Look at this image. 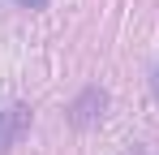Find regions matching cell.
Instances as JSON below:
<instances>
[{"instance_id":"obj_1","label":"cell","mask_w":159,"mask_h":155,"mask_svg":"<svg viewBox=\"0 0 159 155\" xmlns=\"http://www.w3.org/2000/svg\"><path fill=\"white\" fill-rule=\"evenodd\" d=\"M26 125H30V112L22 108V103L0 108V155H9L13 147H17V138L26 134Z\"/></svg>"},{"instance_id":"obj_2","label":"cell","mask_w":159,"mask_h":155,"mask_svg":"<svg viewBox=\"0 0 159 155\" xmlns=\"http://www.w3.org/2000/svg\"><path fill=\"white\" fill-rule=\"evenodd\" d=\"M17 4H22V9H43L48 0H17Z\"/></svg>"}]
</instances>
